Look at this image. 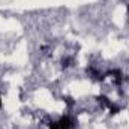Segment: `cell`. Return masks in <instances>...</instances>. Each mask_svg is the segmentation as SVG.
<instances>
[{
    "label": "cell",
    "instance_id": "3",
    "mask_svg": "<svg viewBox=\"0 0 129 129\" xmlns=\"http://www.w3.org/2000/svg\"><path fill=\"white\" fill-rule=\"evenodd\" d=\"M63 66L64 68H68V66H71V63H72V59H63Z\"/></svg>",
    "mask_w": 129,
    "mask_h": 129
},
{
    "label": "cell",
    "instance_id": "4",
    "mask_svg": "<svg viewBox=\"0 0 129 129\" xmlns=\"http://www.w3.org/2000/svg\"><path fill=\"white\" fill-rule=\"evenodd\" d=\"M0 108H2V101H0Z\"/></svg>",
    "mask_w": 129,
    "mask_h": 129
},
{
    "label": "cell",
    "instance_id": "1",
    "mask_svg": "<svg viewBox=\"0 0 129 129\" xmlns=\"http://www.w3.org/2000/svg\"><path fill=\"white\" fill-rule=\"evenodd\" d=\"M59 125H60V129H72L74 128V122L68 116H64V117H62L59 120Z\"/></svg>",
    "mask_w": 129,
    "mask_h": 129
},
{
    "label": "cell",
    "instance_id": "2",
    "mask_svg": "<svg viewBox=\"0 0 129 129\" xmlns=\"http://www.w3.org/2000/svg\"><path fill=\"white\" fill-rule=\"evenodd\" d=\"M50 129H60L59 122H53V123H50Z\"/></svg>",
    "mask_w": 129,
    "mask_h": 129
}]
</instances>
